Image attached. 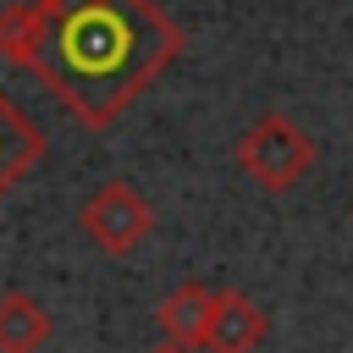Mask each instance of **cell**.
<instances>
[{
    "label": "cell",
    "mask_w": 353,
    "mask_h": 353,
    "mask_svg": "<svg viewBox=\"0 0 353 353\" xmlns=\"http://www.w3.org/2000/svg\"><path fill=\"white\" fill-rule=\"evenodd\" d=\"M143 353H199V347H188V342H171V336H160L154 347H143Z\"/></svg>",
    "instance_id": "ba28073f"
},
{
    "label": "cell",
    "mask_w": 353,
    "mask_h": 353,
    "mask_svg": "<svg viewBox=\"0 0 353 353\" xmlns=\"http://www.w3.org/2000/svg\"><path fill=\"white\" fill-rule=\"evenodd\" d=\"M237 171L265 188V193H287L314 171V138L303 132V121H292L287 110H265L243 127V138L232 143Z\"/></svg>",
    "instance_id": "7a4b0ae2"
},
{
    "label": "cell",
    "mask_w": 353,
    "mask_h": 353,
    "mask_svg": "<svg viewBox=\"0 0 353 353\" xmlns=\"http://www.w3.org/2000/svg\"><path fill=\"white\" fill-rule=\"evenodd\" d=\"M77 226H83V237H88L99 254L127 259V254H132V248L154 232V204L138 193V182L110 176V182H99V188L83 199Z\"/></svg>",
    "instance_id": "3957f363"
},
{
    "label": "cell",
    "mask_w": 353,
    "mask_h": 353,
    "mask_svg": "<svg viewBox=\"0 0 353 353\" xmlns=\"http://www.w3.org/2000/svg\"><path fill=\"white\" fill-rule=\"evenodd\" d=\"M270 331V314L259 298H248L243 287H215V309H210V353H254Z\"/></svg>",
    "instance_id": "277c9868"
},
{
    "label": "cell",
    "mask_w": 353,
    "mask_h": 353,
    "mask_svg": "<svg viewBox=\"0 0 353 353\" xmlns=\"http://www.w3.org/2000/svg\"><path fill=\"white\" fill-rule=\"evenodd\" d=\"M50 331H55V320L33 292H22V287L0 292V353H39L50 342Z\"/></svg>",
    "instance_id": "52a82bcc"
},
{
    "label": "cell",
    "mask_w": 353,
    "mask_h": 353,
    "mask_svg": "<svg viewBox=\"0 0 353 353\" xmlns=\"http://www.w3.org/2000/svg\"><path fill=\"white\" fill-rule=\"evenodd\" d=\"M182 55V28L160 0H11L0 6V61L33 72L88 132L121 121Z\"/></svg>",
    "instance_id": "6da1fadb"
},
{
    "label": "cell",
    "mask_w": 353,
    "mask_h": 353,
    "mask_svg": "<svg viewBox=\"0 0 353 353\" xmlns=\"http://www.w3.org/2000/svg\"><path fill=\"white\" fill-rule=\"evenodd\" d=\"M210 309H215V287H204V281H176V287L160 298L154 325H160V336H171V342L204 347V336H210Z\"/></svg>",
    "instance_id": "8992f818"
},
{
    "label": "cell",
    "mask_w": 353,
    "mask_h": 353,
    "mask_svg": "<svg viewBox=\"0 0 353 353\" xmlns=\"http://www.w3.org/2000/svg\"><path fill=\"white\" fill-rule=\"evenodd\" d=\"M44 149H50L44 127H39V121L0 88V199H6L17 182L33 176V165L44 160Z\"/></svg>",
    "instance_id": "5b68a950"
}]
</instances>
